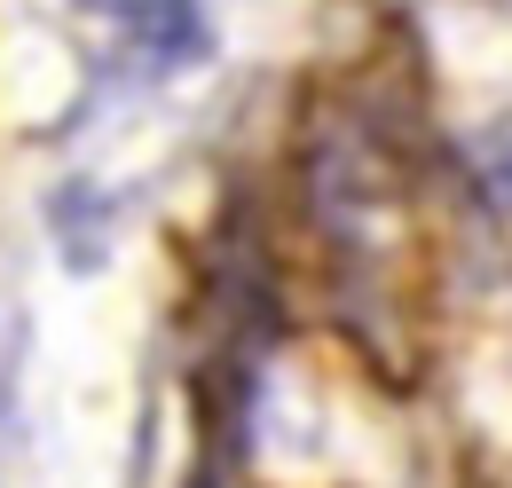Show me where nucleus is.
<instances>
[{
    "label": "nucleus",
    "mask_w": 512,
    "mask_h": 488,
    "mask_svg": "<svg viewBox=\"0 0 512 488\" xmlns=\"http://www.w3.org/2000/svg\"><path fill=\"white\" fill-rule=\"evenodd\" d=\"M16 347H24V339H8V347H0V402H8V386H16Z\"/></svg>",
    "instance_id": "nucleus-1"
}]
</instances>
